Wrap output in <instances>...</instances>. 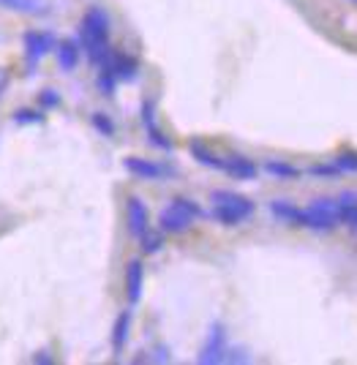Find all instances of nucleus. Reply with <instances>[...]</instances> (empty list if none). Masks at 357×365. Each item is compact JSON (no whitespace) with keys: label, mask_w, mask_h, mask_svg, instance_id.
Here are the masks:
<instances>
[{"label":"nucleus","mask_w":357,"mask_h":365,"mask_svg":"<svg viewBox=\"0 0 357 365\" xmlns=\"http://www.w3.org/2000/svg\"><path fill=\"white\" fill-rule=\"evenodd\" d=\"M115 85H118L115 71L109 69V66H101V74H98V79H96V87H98L104 96H112V93H115Z\"/></svg>","instance_id":"obj_20"},{"label":"nucleus","mask_w":357,"mask_h":365,"mask_svg":"<svg viewBox=\"0 0 357 365\" xmlns=\"http://www.w3.org/2000/svg\"><path fill=\"white\" fill-rule=\"evenodd\" d=\"M210 199L215 202L213 210H210V218L221 221L224 226L243 224L246 218H251V213H254V202L246 199V196H240V193L221 191L218 189V191L210 193Z\"/></svg>","instance_id":"obj_2"},{"label":"nucleus","mask_w":357,"mask_h":365,"mask_svg":"<svg viewBox=\"0 0 357 365\" xmlns=\"http://www.w3.org/2000/svg\"><path fill=\"white\" fill-rule=\"evenodd\" d=\"M41 104H44V106H57V104H60V93H57V90H52V87L41 90Z\"/></svg>","instance_id":"obj_25"},{"label":"nucleus","mask_w":357,"mask_h":365,"mask_svg":"<svg viewBox=\"0 0 357 365\" xmlns=\"http://www.w3.org/2000/svg\"><path fill=\"white\" fill-rule=\"evenodd\" d=\"M125 169L134 174V177H140V180H161L164 174H169V167H164V164H156V161H150V158H125Z\"/></svg>","instance_id":"obj_8"},{"label":"nucleus","mask_w":357,"mask_h":365,"mask_svg":"<svg viewBox=\"0 0 357 365\" xmlns=\"http://www.w3.org/2000/svg\"><path fill=\"white\" fill-rule=\"evenodd\" d=\"M227 352H230V344H227V327H224L221 322H213L208 338H205V347L199 352V363L202 365L227 363Z\"/></svg>","instance_id":"obj_5"},{"label":"nucleus","mask_w":357,"mask_h":365,"mask_svg":"<svg viewBox=\"0 0 357 365\" xmlns=\"http://www.w3.org/2000/svg\"><path fill=\"white\" fill-rule=\"evenodd\" d=\"M142 123H144V128H147V134H150V142H153L156 147H161V150H172V142L166 140V137L161 134V128L156 125V112H153V104H150V101L142 106Z\"/></svg>","instance_id":"obj_11"},{"label":"nucleus","mask_w":357,"mask_h":365,"mask_svg":"<svg viewBox=\"0 0 357 365\" xmlns=\"http://www.w3.org/2000/svg\"><path fill=\"white\" fill-rule=\"evenodd\" d=\"M142 283H144V267L140 259H131L125 267V289H128V303H140L142 297Z\"/></svg>","instance_id":"obj_9"},{"label":"nucleus","mask_w":357,"mask_h":365,"mask_svg":"<svg viewBox=\"0 0 357 365\" xmlns=\"http://www.w3.org/2000/svg\"><path fill=\"white\" fill-rule=\"evenodd\" d=\"M224 172L234 180H254L256 177V164L246 156H230L224 158Z\"/></svg>","instance_id":"obj_10"},{"label":"nucleus","mask_w":357,"mask_h":365,"mask_svg":"<svg viewBox=\"0 0 357 365\" xmlns=\"http://www.w3.org/2000/svg\"><path fill=\"white\" fill-rule=\"evenodd\" d=\"M128 330H131V311H123L115 319V330H112V349H115V354H120L125 349Z\"/></svg>","instance_id":"obj_16"},{"label":"nucleus","mask_w":357,"mask_h":365,"mask_svg":"<svg viewBox=\"0 0 357 365\" xmlns=\"http://www.w3.org/2000/svg\"><path fill=\"white\" fill-rule=\"evenodd\" d=\"M104 66H109V69L115 71V77L123 79V82H131L137 77V60L134 57H125V55H112Z\"/></svg>","instance_id":"obj_14"},{"label":"nucleus","mask_w":357,"mask_h":365,"mask_svg":"<svg viewBox=\"0 0 357 365\" xmlns=\"http://www.w3.org/2000/svg\"><path fill=\"white\" fill-rule=\"evenodd\" d=\"M107 38H109V17L104 14V9L93 6V9L85 11L82 25H79V47L85 50L90 63L104 66L109 57H112Z\"/></svg>","instance_id":"obj_1"},{"label":"nucleus","mask_w":357,"mask_h":365,"mask_svg":"<svg viewBox=\"0 0 357 365\" xmlns=\"http://www.w3.org/2000/svg\"><path fill=\"white\" fill-rule=\"evenodd\" d=\"M270 213H273L278 221L300 226V208H295V205L286 202V199H273V202H270Z\"/></svg>","instance_id":"obj_17"},{"label":"nucleus","mask_w":357,"mask_h":365,"mask_svg":"<svg viewBox=\"0 0 357 365\" xmlns=\"http://www.w3.org/2000/svg\"><path fill=\"white\" fill-rule=\"evenodd\" d=\"M0 6L11 9V11H19V14H33V17L50 11L47 0H0Z\"/></svg>","instance_id":"obj_15"},{"label":"nucleus","mask_w":357,"mask_h":365,"mask_svg":"<svg viewBox=\"0 0 357 365\" xmlns=\"http://www.w3.org/2000/svg\"><path fill=\"white\" fill-rule=\"evenodd\" d=\"M308 174L333 180V177H339V174H344V172L339 169V164H336V161H330V164H314V167H308Z\"/></svg>","instance_id":"obj_21"},{"label":"nucleus","mask_w":357,"mask_h":365,"mask_svg":"<svg viewBox=\"0 0 357 365\" xmlns=\"http://www.w3.org/2000/svg\"><path fill=\"white\" fill-rule=\"evenodd\" d=\"M93 125H96L104 137H112V134H115V125H112V120H109L104 112H96V115H93Z\"/></svg>","instance_id":"obj_24"},{"label":"nucleus","mask_w":357,"mask_h":365,"mask_svg":"<svg viewBox=\"0 0 357 365\" xmlns=\"http://www.w3.org/2000/svg\"><path fill=\"white\" fill-rule=\"evenodd\" d=\"M6 85H8V77H6V71H0V96H3Z\"/></svg>","instance_id":"obj_27"},{"label":"nucleus","mask_w":357,"mask_h":365,"mask_svg":"<svg viewBox=\"0 0 357 365\" xmlns=\"http://www.w3.org/2000/svg\"><path fill=\"white\" fill-rule=\"evenodd\" d=\"M265 172L276 180H295L300 177V169L295 164H286V161H278V158H268L265 161Z\"/></svg>","instance_id":"obj_18"},{"label":"nucleus","mask_w":357,"mask_h":365,"mask_svg":"<svg viewBox=\"0 0 357 365\" xmlns=\"http://www.w3.org/2000/svg\"><path fill=\"white\" fill-rule=\"evenodd\" d=\"M191 156L197 158L202 167H210V169H224V158H218L215 153H210L202 142H191Z\"/></svg>","instance_id":"obj_19"},{"label":"nucleus","mask_w":357,"mask_h":365,"mask_svg":"<svg viewBox=\"0 0 357 365\" xmlns=\"http://www.w3.org/2000/svg\"><path fill=\"white\" fill-rule=\"evenodd\" d=\"M140 243H142V251H144V254H156L161 245H164V240H161L159 232H150V229H147L142 237H140Z\"/></svg>","instance_id":"obj_23"},{"label":"nucleus","mask_w":357,"mask_h":365,"mask_svg":"<svg viewBox=\"0 0 357 365\" xmlns=\"http://www.w3.org/2000/svg\"><path fill=\"white\" fill-rule=\"evenodd\" d=\"M14 120L17 123H41V112H33V109H19Z\"/></svg>","instance_id":"obj_26"},{"label":"nucleus","mask_w":357,"mask_h":365,"mask_svg":"<svg viewBox=\"0 0 357 365\" xmlns=\"http://www.w3.org/2000/svg\"><path fill=\"white\" fill-rule=\"evenodd\" d=\"M339 218L344 226L357 232V191H344L339 196Z\"/></svg>","instance_id":"obj_12"},{"label":"nucleus","mask_w":357,"mask_h":365,"mask_svg":"<svg viewBox=\"0 0 357 365\" xmlns=\"http://www.w3.org/2000/svg\"><path fill=\"white\" fill-rule=\"evenodd\" d=\"M55 52H57V66H60L63 71L76 69V63H79V44H76L74 38L60 41V44L55 47Z\"/></svg>","instance_id":"obj_13"},{"label":"nucleus","mask_w":357,"mask_h":365,"mask_svg":"<svg viewBox=\"0 0 357 365\" xmlns=\"http://www.w3.org/2000/svg\"><path fill=\"white\" fill-rule=\"evenodd\" d=\"M33 360H36V363H50V357H47V352H41V354H36Z\"/></svg>","instance_id":"obj_28"},{"label":"nucleus","mask_w":357,"mask_h":365,"mask_svg":"<svg viewBox=\"0 0 357 365\" xmlns=\"http://www.w3.org/2000/svg\"><path fill=\"white\" fill-rule=\"evenodd\" d=\"M341 224L339 218V202L327 199V196H319L314 199L308 208L300 210V226L305 229H314V232H330Z\"/></svg>","instance_id":"obj_4"},{"label":"nucleus","mask_w":357,"mask_h":365,"mask_svg":"<svg viewBox=\"0 0 357 365\" xmlns=\"http://www.w3.org/2000/svg\"><path fill=\"white\" fill-rule=\"evenodd\" d=\"M336 164H339V169L344 174L346 172H357V153H352V150H344V153H339V156L333 158Z\"/></svg>","instance_id":"obj_22"},{"label":"nucleus","mask_w":357,"mask_h":365,"mask_svg":"<svg viewBox=\"0 0 357 365\" xmlns=\"http://www.w3.org/2000/svg\"><path fill=\"white\" fill-rule=\"evenodd\" d=\"M125 221H128V232L140 240L147 232V208L140 196H128L125 202Z\"/></svg>","instance_id":"obj_7"},{"label":"nucleus","mask_w":357,"mask_h":365,"mask_svg":"<svg viewBox=\"0 0 357 365\" xmlns=\"http://www.w3.org/2000/svg\"><path fill=\"white\" fill-rule=\"evenodd\" d=\"M55 47H57V41H55L52 33H38V30L25 33V57H28V66L30 69L38 66V60L47 52H52Z\"/></svg>","instance_id":"obj_6"},{"label":"nucleus","mask_w":357,"mask_h":365,"mask_svg":"<svg viewBox=\"0 0 357 365\" xmlns=\"http://www.w3.org/2000/svg\"><path fill=\"white\" fill-rule=\"evenodd\" d=\"M199 215H202V210L194 199H172L166 208L161 210L159 215V224H161V232H169V235H180V232H188L194 221H197Z\"/></svg>","instance_id":"obj_3"}]
</instances>
